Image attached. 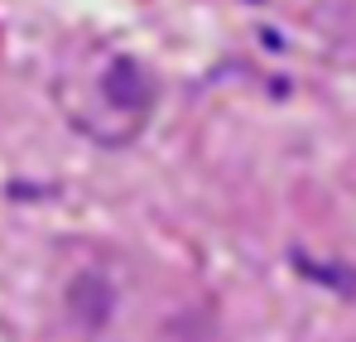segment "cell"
Masks as SVG:
<instances>
[{"mask_svg":"<svg viewBox=\"0 0 356 342\" xmlns=\"http://www.w3.org/2000/svg\"><path fill=\"white\" fill-rule=\"evenodd\" d=\"M67 309L77 313V323L102 328V323L111 318V309H116V289L106 285L102 275H77L72 289H67Z\"/></svg>","mask_w":356,"mask_h":342,"instance_id":"obj_1","label":"cell"},{"mask_svg":"<svg viewBox=\"0 0 356 342\" xmlns=\"http://www.w3.org/2000/svg\"><path fill=\"white\" fill-rule=\"evenodd\" d=\"M106 97L120 102V107H145V102H149V77H145L130 58H120L116 68L106 72Z\"/></svg>","mask_w":356,"mask_h":342,"instance_id":"obj_2","label":"cell"}]
</instances>
